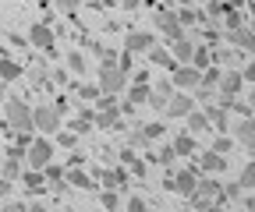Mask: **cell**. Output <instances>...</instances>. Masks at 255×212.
<instances>
[{
    "label": "cell",
    "instance_id": "1",
    "mask_svg": "<svg viewBox=\"0 0 255 212\" xmlns=\"http://www.w3.org/2000/svg\"><path fill=\"white\" fill-rule=\"evenodd\" d=\"M220 202H223V184H220L216 177L202 173L199 184H195V191L188 195V209H191V212H216Z\"/></svg>",
    "mask_w": 255,
    "mask_h": 212
},
{
    "label": "cell",
    "instance_id": "2",
    "mask_svg": "<svg viewBox=\"0 0 255 212\" xmlns=\"http://www.w3.org/2000/svg\"><path fill=\"white\" fill-rule=\"evenodd\" d=\"M4 124L11 128V135L14 131H32V106L18 96H7L4 99Z\"/></svg>",
    "mask_w": 255,
    "mask_h": 212
},
{
    "label": "cell",
    "instance_id": "3",
    "mask_svg": "<svg viewBox=\"0 0 255 212\" xmlns=\"http://www.w3.org/2000/svg\"><path fill=\"white\" fill-rule=\"evenodd\" d=\"M64 124V117L53 110V103H39V106H32V131H39L43 138L57 135Z\"/></svg>",
    "mask_w": 255,
    "mask_h": 212
},
{
    "label": "cell",
    "instance_id": "4",
    "mask_svg": "<svg viewBox=\"0 0 255 212\" xmlns=\"http://www.w3.org/2000/svg\"><path fill=\"white\" fill-rule=\"evenodd\" d=\"M53 156H57V145H53V138H32V145L25 148V159H28V170H46L50 163H53Z\"/></svg>",
    "mask_w": 255,
    "mask_h": 212
},
{
    "label": "cell",
    "instance_id": "5",
    "mask_svg": "<svg viewBox=\"0 0 255 212\" xmlns=\"http://www.w3.org/2000/svg\"><path fill=\"white\" fill-rule=\"evenodd\" d=\"M103 96H121L128 88V71H121L117 64H100V78H96Z\"/></svg>",
    "mask_w": 255,
    "mask_h": 212
},
{
    "label": "cell",
    "instance_id": "6",
    "mask_svg": "<svg viewBox=\"0 0 255 212\" xmlns=\"http://www.w3.org/2000/svg\"><path fill=\"white\" fill-rule=\"evenodd\" d=\"M199 177H202V173H199V166H195V163H188V166H181V170H177V173L167 180L163 188H167V191H177V195H184V198H188L191 191H195Z\"/></svg>",
    "mask_w": 255,
    "mask_h": 212
},
{
    "label": "cell",
    "instance_id": "7",
    "mask_svg": "<svg viewBox=\"0 0 255 212\" xmlns=\"http://www.w3.org/2000/svg\"><path fill=\"white\" fill-rule=\"evenodd\" d=\"M167 78H170V85L177 88V92H195V88L202 85V71H195L191 64H177Z\"/></svg>",
    "mask_w": 255,
    "mask_h": 212
},
{
    "label": "cell",
    "instance_id": "8",
    "mask_svg": "<svg viewBox=\"0 0 255 212\" xmlns=\"http://www.w3.org/2000/svg\"><path fill=\"white\" fill-rule=\"evenodd\" d=\"M152 18H156V32H159V36H167L170 43H174V39H184V25L177 21V11H170V7H159Z\"/></svg>",
    "mask_w": 255,
    "mask_h": 212
},
{
    "label": "cell",
    "instance_id": "9",
    "mask_svg": "<svg viewBox=\"0 0 255 212\" xmlns=\"http://www.w3.org/2000/svg\"><path fill=\"white\" fill-rule=\"evenodd\" d=\"M177 92V88L170 85V78L163 74V78H156L152 85H149V106L159 113V117H163V110H167V103H170V96Z\"/></svg>",
    "mask_w": 255,
    "mask_h": 212
},
{
    "label": "cell",
    "instance_id": "10",
    "mask_svg": "<svg viewBox=\"0 0 255 212\" xmlns=\"http://www.w3.org/2000/svg\"><path fill=\"white\" fill-rule=\"evenodd\" d=\"M231 138H234L238 148H248V152H255V117L234 120V124H231Z\"/></svg>",
    "mask_w": 255,
    "mask_h": 212
},
{
    "label": "cell",
    "instance_id": "11",
    "mask_svg": "<svg viewBox=\"0 0 255 212\" xmlns=\"http://www.w3.org/2000/svg\"><path fill=\"white\" fill-rule=\"evenodd\" d=\"M241 88H245L241 71H238V68H223V74H220V81H216V92H220L223 99H238Z\"/></svg>",
    "mask_w": 255,
    "mask_h": 212
},
{
    "label": "cell",
    "instance_id": "12",
    "mask_svg": "<svg viewBox=\"0 0 255 212\" xmlns=\"http://www.w3.org/2000/svg\"><path fill=\"white\" fill-rule=\"evenodd\" d=\"M191 110H195V96H191V92H174L170 103H167V110H163V117H170V120H184Z\"/></svg>",
    "mask_w": 255,
    "mask_h": 212
},
{
    "label": "cell",
    "instance_id": "13",
    "mask_svg": "<svg viewBox=\"0 0 255 212\" xmlns=\"http://www.w3.org/2000/svg\"><path fill=\"white\" fill-rule=\"evenodd\" d=\"M28 46H39V50H53V43H57V32H53V25H46V21H36L28 28Z\"/></svg>",
    "mask_w": 255,
    "mask_h": 212
},
{
    "label": "cell",
    "instance_id": "14",
    "mask_svg": "<svg viewBox=\"0 0 255 212\" xmlns=\"http://www.w3.org/2000/svg\"><path fill=\"white\" fill-rule=\"evenodd\" d=\"M206 117H209V131L213 135H231V113H227V106L209 103L206 106Z\"/></svg>",
    "mask_w": 255,
    "mask_h": 212
},
{
    "label": "cell",
    "instance_id": "15",
    "mask_svg": "<svg viewBox=\"0 0 255 212\" xmlns=\"http://www.w3.org/2000/svg\"><path fill=\"white\" fill-rule=\"evenodd\" d=\"M100 131H121L124 124H121V106L117 103H110V106H100L96 110V120H92Z\"/></svg>",
    "mask_w": 255,
    "mask_h": 212
},
{
    "label": "cell",
    "instance_id": "16",
    "mask_svg": "<svg viewBox=\"0 0 255 212\" xmlns=\"http://www.w3.org/2000/svg\"><path fill=\"white\" fill-rule=\"evenodd\" d=\"M223 39H227L234 50H241V53H255V32L248 25H241V28H231V32H223Z\"/></svg>",
    "mask_w": 255,
    "mask_h": 212
},
{
    "label": "cell",
    "instance_id": "17",
    "mask_svg": "<svg viewBox=\"0 0 255 212\" xmlns=\"http://www.w3.org/2000/svg\"><path fill=\"white\" fill-rule=\"evenodd\" d=\"M156 46V32H128L124 36V53H149Z\"/></svg>",
    "mask_w": 255,
    "mask_h": 212
},
{
    "label": "cell",
    "instance_id": "18",
    "mask_svg": "<svg viewBox=\"0 0 255 212\" xmlns=\"http://www.w3.org/2000/svg\"><path fill=\"white\" fill-rule=\"evenodd\" d=\"M21 159H25L21 148H11L7 159H0V177H4V180H18V177L25 173V170H21Z\"/></svg>",
    "mask_w": 255,
    "mask_h": 212
},
{
    "label": "cell",
    "instance_id": "19",
    "mask_svg": "<svg viewBox=\"0 0 255 212\" xmlns=\"http://www.w3.org/2000/svg\"><path fill=\"white\" fill-rule=\"evenodd\" d=\"M199 173H209V177H216V173H223V170H227V156H220V152H213V148H209V152H202L199 156Z\"/></svg>",
    "mask_w": 255,
    "mask_h": 212
},
{
    "label": "cell",
    "instance_id": "20",
    "mask_svg": "<svg viewBox=\"0 0 255 212\" xmlns=\"http://www.w3.org/2000/svg\"><path fill=\"white\" fill-rule=\"evenodd\" d=\"M18 180L25 184L28 195H46V188H50V184H46V177H43V170H25Z\"/></svg>",
    "mask_w": 255,
    "mask_h": 212
},
{
    "label": "cell",
    "instance_id": "21",
    "mask_svg": "<svg viewBox=\"0 0 255 212\" xmlns=\"http://www.w3.org/2000/svg\"><path fill=\"white\" fill-rule=\"evenodd\" d=\"M184 124H188L184 131H188L191 138H199V135H206V131H209V117H206V110H191V113L184 117Z\"/></svg>",
    "mask_w": 255,
    "mask_h": 212
},
{
    "label": "cell",
    "instance_id": "22",
    "mask_svg": "<svg viewBox=\"0 0 255 212\" xmlns=\"http://www.w3.org/2000/svg\"><path fill=\"white\" fill-rule=\"evenodd\" d=\"M167 50H170V57H174V64H191V53H195V43H191V39L184 36V39H174Z\"/></svg>",
    "mask_w": 255,
    "mask_h": 212
},
{
    "label": "cell",
    "instance_id": "23",
    "mask_svg": "<svg viewBox=\"0 0 255 212\" xmlns=\"http://www.w3.org/2000/svg\"><path fill=\"white\" fill-rule=\"evenodd\" d=\"M149 64H152V68H159V71H167V74H170V71L177 68L167 46H152V50H149Z\"/></svg>",
    "mask_w": 255,
    "mask_h": 212
},
{
    "label": "cell",
    "instance_id": "24",
    "mask_svg": "<svg viewBox=\"0 0 255 212\" xmlns=\"http://www.w3.org/2000/svg\"><path fill=\"white\" fill-rule=\"evenodd\" d=\"M121 205H124V198L117 188H100V209L103 212H121Z\"/></svg>",
    "mask_w": 255,
    "mask_h": 212
},
{
    "label": "cell",
    "instance_id": "25",
    "mask_svg": "<svg viewBox=\"0 0 255 212\" xmlns=\"http://www.w3.org/2000/svg\"><path fill=\"white\" fill-rule=\"evenodd\" d=\"M191 68L195 71H209L213 68V50L206 43H195V53H191Z\"/></svg>",
    "mask_w": 255,
    "mask_h": 212
},
{
    "label": "cell",
    "instance_id": "26",
    "mask_svg": "<svg viewBox=\"0 0 255 212\" xmlns=\"http://www.w3.org/2000/svg\"><path fill=\"white\" fill-rule=\"evenodd\" d=\"M68 184H75V188H82V191L100 188V184H92V177H89L85 170H78V166H68Z\"/></svg>",
    "mask_w": 255,
    "mask_h": 212
},
{
    "label": "cell",
    "instance_id": "27",
    "mask_svg": "<svg viewBox=\"0 0 255 212\" xmlns=\"http://www.w3.org/2000/svg\"><path fill=\"white\" fill-rule=\"evenodd\" d=\"M21 78V64L11 57H0V81H18Z\"/></svg>",
    "mask_w": 255,
    "mask_h": 212
},
{
    "label": "cell",
    "instance_id": "28",
    "mask_svg": "<svg viewBox=\"0 0 255 212\" xmlns=\"http://www.w3.org/2000/svg\"><path fill=\"white\" fill-rule=\"evenodd\" d=\"M174 152L184 156V159H188V156H195V138H191L188 131H181V135L174 138Z\"/></svg>",
    "mask_w": 255,
    "mask_h": 212
},
{
    "label": "cell",
    "instance_id": "29",
    "mask_svg": "<svg viewBox=\"0 0 255 212\" xmlns=\"http://www.w3.org/2000/svg\"><path fill=\"white\" fill-rule=\"evenodd\" d=\"M149 103V85H128V106Z\"/></svg>",
    "mask_w": 255,
    "mask_h": 212
},
{
    "label": "cell",
    "instance_id": "30",
    "mask_svg": "<svg viewBox=\"0 0 255 212\" xmlns=\"http://www.w3.org/2000/svg\"><path fill=\"white\" fill-rule=\"evenodd\" d=\"M238 184H241V191H255V159L241 166V173H238Z\"/></svg>",
    "mask_w": 255,
    "mask_h": 212
},
{
    "label": "cell",
    "instance_id": "31",
    "mask_svg": "<svg viewBox=\"0 0 255 212\" xmlns=\"http://www.w3.org/2000/svg\"><path fill=\"white\" fill-rule=\"evenodd\" d=\"M145 145H152V141L145 138L142 124H131V131H128V148H145Z\"/></svg>",
    "mask_w": 255,
    "mask_h": 212
},
{
    "label": "cell",
    "instance_id": "32",
    "mask_svg": "<svg viewBox=\"0 0 255 212\" xmlns=\"http://www.w3.org/2000/svg\"><path fill=\"white\" fill-rule=\"evenodd\" d=\"M152 163H159V166H174V159H177V152H174V145H163V148H156V156H149Z\"/></svg>",
    "mask_w": 255,
    "mask_h": 212
},
{
    "label": "cell",
    "instance_id": "33",
    "mask_svg": "<svg viewBox=\"0 0 255 212\" xmlns=\"http://www.w3.org/2000/svg\"><path fill=\"white\" fill-rule=\"evenodd\" d=\"M121 209H124V212H149V205H145V198H142V195H128Z\"/></svg>",
    "mask_w": 255,
    "mask_h": 212
},
{
    "label": "cell",
    "instance_id": "34",
    "mask_svg": "<svg viewBox=\"0 0 255 212\" xmlns=\"http://www.w3.org/2000/svg\"><path fill=\"white\" fill-rule=\"evenodd\" d=\"M231 148H238L231 135H216V138H213V152H220V156H227Z\"/></svg>",
    "mask_w": 255,
    "mask_h": 212
},
{
    "label": "cell",
    "instance_id": "35",
    "mask_svg": "<svg viewBox=\"0 0 255 212\" xmlns=\"http://www.w3.org/2000/svg\"><path fill=\"white\" fill-rule=\"evenodd\" d=\"M220 74H223V68H209V71H202V85L199 88H213V92H216V81H220Z\"/></svg>",
    "mask_w": 255,
    "mask_h": 212
},
{
    "label": "cell",
    "instance_id": "36",
    "mask_svg": "<svg viewBox=\"0 0 255 212\" xmlns=\"http://www.w3.org/2000/svg\"><path fill=\"white\" fill-rule=\"evenodd\" d=\"M68 71H75V74L85 71V53H82V50H71V53H68Z\"/></svg>",
    "mask_w": 255,
    "mask_h": 212
},
{
    "label": "cell",
    "instance_id": "37",
    "mask_svg": "<svg viewBox=\"0 0 255 212\" xmlns=\"http://www.w3.org/2000/svg\"><path fill=\"white\" fill-rule=\"evenodd\" d=\"M241 25H245V14H241V11H227V14H223V32L241 28Z\"/></svg>",
    "mask_w": 255,
    "mask_h": 212
},
{
    "label": "cell",
    "instance_id": "38",
    "mask_svg": "<svg viewBox=\"0 0 255 212\" xmlns=\"http://www.w3.org/2000/svg\"><path fill=\"white\" fill-rule=\"evenodd\" d=\"M142 131H145V138H149V141H159V138H163V131H167V128L159 124V120H149V124H142Z\"/></svg>",
    "mask_w": 255,
    "mask_h": 212
},
{
    "label": "cell",
    "instance_id": "39",
    "mask_svg": "<svg viewBox=\"0 0 255 212\" xmlns=\"http://www.w3.org/2000/svg\"><path fill=\"white\" fill-rule=\"evenodd\" d=\"M53 145H60V148H75V145H78V135H75V131H64V128H60V131H57V141H53Z\"/></svg>",
    "mask_w": 255,
    "mask_h": 212
},
{
    "label": "cell",
    "instance_id": "40",
    "mask_svg": "<svg viewBox=\"0 0 255 212\" xmlns=\"http://www.w3.org/2000/svg\"><path fill=\"white\" fill-rule=\"evenodd\" d=\"M53 4H57V11H60V14H68V18H71V14L82 7V0H53Z\"/></svg>",
    "mask_w": 255,
    "mask_h": 212
},
{
    "label": "cell",
    "instance_id": "41",
    "mask_svg": "<svg viewBox=\"0 0 255 212\" xmlns=\"http://www.w3.org/2000/svg\"><path fill=\"white\" fill-rule=\"evenodd\" d=\"M43 177H46V184H60V180H64V177H68V173H64L60 166H53V163H50V166L43 170Z\"/></svg>",
    "mask_w": 255,
    "mask_h": 212
},
{
    "label": "cell",
    "instance_id": "42",
    "mask_svg": "<svg viewBox=\"0 0 255 212\" xmlns=\"http://www.w3.org/2000/svg\"><path fill=\"white\" fill-rule=\"evenodd\" d=\"M78 96H82V99H92V103H100L103 92H100V85H82V88H78Z\"/></svg>",
    "mask_w": 255,
    "mask_h": 212
},
{
    "label": "cell",
    "instance_id": "43",
    "mask_svg": "<svg viewBox=\"0 0 255 212\" xmlns=\"http://www.w3.org/2000/svg\"><path fill=\"white\" fill-rule=\"evenodd\" d=\"M177 21H181V25H195V21H199V11L181 7V11H177Z\"/></svg>",
    "mask_w": 255,
    "mask_h": 212
},
{
    "label": "cell",
    "instance_id": "44",
    "mask_svg": "<svg viewBox=\"0 0 255 212\" xmlns=\"http://www.w3.org/2000/svg\"><path fill=\"white\" fill-rule=\"evenodd\" d=\"M238 71H241V81L245 85H255V60H252V64H241Z\"/></svg>",
    "mask_w": 255,
    "mask_h": 212
},
{
    "label": "cell",
    "instance_id": "45",
    "mask_svg": "<svg viewBox=\"0 0 255 212\" xmlns=\"http://www.w3.org/2000/svg\"><path fill=\"white\" fill-rule=\"evenodd\" d=\"M241 198V184H227L223 188V202H238Z\"/></svg>",
    "mask_w": 255,
    "mask_h": 212
},
{
    "label": "cell",
    "instance_id": "46",
    "mask_svg": "<svg viewBox=\"0 0 255 212\" xmlns=\"http://www.w3.org/2000/svg\"><path fill=\"white\" fill-rule=\"evenodd\" d=\"M0 212H28V205H25V202H14V198H7Z\"/></svg>",
    "mask_w": 255,
    "mask_h": 212
},
{
    "label": "cell",
    "instance_id": "47",
    "mask_svg": "<svg viewBox=\"0 0 255 212\" xmlns=\"http://www.w3.org/2000/svg\"><path fill=\"white\" fill-rule=\"evenodd\" d=\"M53 110H57V113L64 117V113H68V110H71V103H68V99H53Z\"/></svg>",
    "mask_w": 255,
    "mask_h": 212
},
{
    "label": "cell",
    "instance_id": "48",
    "mask_svg": "<svg viewBox=\"0 0 255 212\" xmlns=\"http://www.w3.org/2000/svg\"><path fill=\"white\" fill-rule=\"evenodd\" d=\"M227 4H231L234 11H245V7H248V0H227Z\"/></svg>",
    "mask_w": 255,
    "mask_h": 212
},
{
    "label": "cell",
    "instance_id": "49",
    "mask_svg": "<svg viewBox=\"0 0 255 212\" xmlns=\"http://www.w3.org/2000/svg\"><path fill=\"white\" fill-rule=\"evenodd\" d=\"M0 195H11V180H4V177H0Z\"/></svg>",
    "mask_w": 255,
    "mask_h": 212
},
{
    "label": "cell",
    "instance_id": "50",
    "mask_svg": "<svg viewBox=\"0 0 255 212\" xmlns=\"http://www.w3.org/2000/svg\"><path fill=\"white\" fill-rule=\"evenodd\" d=\"M167 4H177V7H191L195 0H167Z\"/></svg>",
    "mask_w": 255,
    "mask_h": 212
},
{
    "label": "cell",
    "instance_id": "51",
    "mask_svg": "<svg viewBox=\"0 0 255 212\" xmlns=\"http://www.w3.org/2000/svg\"><path fill=\"white\" fill-rule=\"evenodd\" d=\"M7 99V81H0V103Z\"/></svg>",
    "mask_w": 255,
    "mask_h": 212
},
{
    "label": "cell",
    "instance_id": "52",
    "mask_svg": "<svg viewBox=\"0 0 255 212\" xmlns=\"http://www.w3.org/2000/svg\"><path fill=\"white\" fill-rule=\"evenodd\" d=\"M245 209H248V212H255V195H252V198H245Z\"/></svg>",
    "mask_w": 255,
    "mask_h": 212
},
{
    "label": "cell",
    "instance_id": "53",
    "mask_svg": "<svg viewBox=\"0 0 255 212\" xmlns=\"http://www.w3.org/2000/svg\"><path fill=\"white\" fill-rule=\"evenodd\" d=\"M138 4H142V0H124V7H128V11H131V7H138Z\"/></svg>",
    "mask_w": 255,
    "mask_h": 212
},
{
    "label": "cell",
    "instance_id": "54",
    "mask_svg": "<svg viewBox=\"0 0 255 212\" xmlns=\"http://www.w3.org/2000/svg\"><path fill=\"white\" fill-rule=\"evenodd\" d=\"M248 106H252V110H255V92H252V96H248Z\"/></svg>",
    "mask_w": 255,
    "mask_h": 212
},
{
    "label": "cell",
    "instance_id": "55",
    "mask_svg": "<svg viewBox=\"0 0 255 212\" xmlns=\"http://www.w3.org/2000/svg\"><path fill=\"white\" fill-rule=\"evenodd\" d=\"M245 25H248V28H252V32H255V18H252V21H245Z\"/></svg>",
    "mask_w": 255,
    "mask_h": 212
},
{
    "label": "cell",
    "instance_id": "56",
    "mask_svg": "<svg viewBox=\"0 0 255 212\" xmlns=\"http://www.w3.org/2000/svg\"><path fill=\"white\" fill-rule=\"evenodd\" d=\"M57 212H75V209H57Z\"/></svg>",
    "mask_w": 255,
    "mask_h": 212
},
{
    "label": "cell",
    "instance_id": "57",
    "mask_svg": "<svg viewBox=\"0 0 255 212\" xmlns=\"http://www.w3.org/2000/svg\"><path fill=\"white\" fill-rule=\"evenodd\" d=\"M181 212H191V209H181Z\"/></svg>",
    "mask_w": 255,
    "mask_h": 212
}]
</instances>
